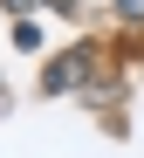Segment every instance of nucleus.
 <instances>
[{"mask_svg":"<svg viewBox=\"0 0 144 158\" xmlns=\"http://www.w3.org/2000/svg\"><path fill=\"white\" fill-rule=\"evenodd\" d=\"M124 14H144V0H124Z\"/></svg>","mask_w":144,"mask_h":158,"instance_id":"f257e3e1","label":"nucleus"},{"mask_svg":"<svg viewBox=\"0 0 144 158\" xmlns=\"http://www.w3.org/2000/svg\"><path fill=\"white\" fill-rule=\"evenodd\" d=\"M7 7H27V0H7Z\"/></svg>","mask_w":144,"mask_h":158,"instance_id":"f03ea898","label":"nucleus"}]
</instances>
